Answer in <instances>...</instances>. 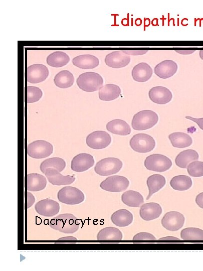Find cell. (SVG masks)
<instances>
[{
	"label": "cell",
	"instance_id": "cell-36",
	"mask_svg": "<svg viewBox=\"0 0 203 271\" xmlns=\"http://www.w3.org/2000/svg\"><path fill=\"white\" fill-rule=\"evenodd\" d=\"M188 174L193 177L203 176V162L194 161L187 166Z\"/></svg>",
	"mask_w": 203,
	"mask_h": 271
},
{
	"label": "cell",
	"instance_id": "cell-23",
	"mask_svg": "<svg viewBox=\"0 0 203 271\" xmlns=\"http://www.w3.org/2000/svg\"><path fill=\"white\" fill-rule=\"evenodd\" d=\"M106 129L110 132L120 136H127L131 133L130 125L124 120L115 119L109 121Z\"/></svg>",
	"mask_w": 203,
	"mask_h": 271
},
{
	"label": "cell",
	"instance_id": "cell-32",
	"mask_svg": "<svg viewBox=\"0 0 203 271\" xmlns=\"http://www.w3.org/2000/svg\"><path fill=\"white\" fill-rule=\"evenodd\" d=\"M97 238L98 240H121L122 233L116 227H106L99 231Z\"/></svg>",
	"mask_w": 203,
	"mask_h": 271
},
{
	"label": "cell",
	"instance_id": "cell-18",
	"mask_svg": "<svg viewBox=\"0 0 203 271\" xmlns=\"http://www.w3.org/2000/svg\"><path fill=\"white\" fill-rule=\"evenodd\" d=\"M45 174L49 182L53 185H69L75 180L73 176H64L54 168L47 169Z\"/></svg>",
	"mask_w": 203,
	"mask_h": 271
},
{
	"label": "cell",
	"instance_id": "cell-41",
	"mask_svg": "<svg viewBox=\"0 0 203 271\" xmlns=\"http://www.w3.org/2000/svg\"><path fill=\"white\" fill-rule=\"evenodd\" d=\"M35 201V198L33 195L29 192H27V208L31 207Z\"/></svg>",
	"mask_w": 203,
	"mask_h": 271
},
{
	"label": "cell",
	"instance_id": "cell-26",
	"mask_svg": "<svg viewBox=\"0 0 203 271\" xmlns=\"http://www.w3.org/2000/svg\"><path fill=\"white\" fill-rule=\"evenodd\" d=\"M165 183V178L161 175L156 174L150 176L146 180L149 190V194L146 199L148 200L153 194L163 188Z\"/></svg>",
	"mask_w": 203,
	"mask_h": 271
},
{
	"label": "cell",
	"instance_id": "cell-34",
	"mask_svg": "<svg viewBox=\"0 0 203 271\" xmlns=\"http://www.w3.org/2000/svg\"><path fill=\"white\" fill-rule=\"evenodd\" d=\"M65 167L66 162L63 159L54 157L43 161L40 166V169L41 172L45 174L48 168H54L59 172H61L65 169Z\"/></svg>",
	"mask_w": 203,
	"mask_h": 271
},
{
	"label": "cell",
	"instance_id": "cell-14",
	"mask_svg": "<svg viewBox=\"0 0 203 271\" xmlns=\"http://www.w3.org/2000/svg\"><path fill=\"white\" fill-rule=\"evenodd\" d=\"M105 64L113 68H122L130 62V57L122 51H115L108 54L105 58Z\"/></svg>",
	"mask_w": 203,
	"mask_h": 271
},
{
	"label": "cell",
	"instance_id": "cell-33",
	"mask_svg": "<svg viewBox=\"0 0 203 271\" xmlns=\"http://www.w3.org/2000/svg\"><path fill=\"white\" fill-rule=\"evenodd\" d=\"M170 186L175 190L185 191L191 188V179L186 175H178L173 177L170 181Z\"/></svg>",
	"mask_w": 203,
	"mask_h": 271
},
{
	"label": "cell",
	"instance_id": "cell-30",
	"mask_svg": "<svg viewBox=\"0 0 203 271\" xmlns=\"http://www.w3.org/2000/svg\"><path fill=\"white\" fill-rule=\"evenodd\" d=\"M70 61L69 56L64 52L55 51L49 54L47 57V63L55 68L66 65Z\"/></svg>",
	"mask_w": 203,
	"mask_h": 271
},
{
	"label": "cell",
	"instance_id": "cell-6",
	"mask_svg": "<svg viewBox=\"0 0 203 271\" xmlns=\"http://www.w3.org/2000/svg\"><path fill=\"white\" fill-rule=\"evenodd\" d=\"M172 161L166 156L154 154L147 157L144 162L145 167L148 170L163 172L169 170Z\"/></svg>",
	"mask_w": 203,
	"mask_h": 271
},
{
	"label": "cell",
	"instance_id": "cell-44",
	"mask_svg": "<svg viewBox=\"0 0 203 271\" xmlns=\"http://www.w3.org/2000/svg\"><path fill=\"white\" fill-rule=\"evenodd\" d=\"M176 52L183 54V55H187L193 53L194 50H176Z\"/></svg>",
	"mask_w": 203,
	"mask_h": 271
},
{
	"label": "cell",
	"instance_id": "cell-28",
	"mask_svg": "<svg viewBox=\"0 0 203 271\" xmlns=\"http://www.w3.org/2000/svg\"><path fill=\"white\" fill-rule=\"evenodd\" d=\"M168 139L173 147L184 148L189 147L192 143V138L188 134L175 132L170 133Z\"/></svg>",
	"mask_w": 203,
	"mask_h": 271
},
{
	"label": "cell",
	"instance_id": "cell-42",
	"mask_svg": "<svg viewBox=\"0 0 203 271\" xmlns=\"http://www.w3.org/2000/svg\"><path fill=\"white\" fill-rule=\"evenodd\" d=\"M196 204L201 208L203 209V192L198 194L195 198Z\"/></svg>",
	"mask_w": 203,
	"mask_h": 271
},
{
	"label": "cell",
	"instance_id": "cell-11",
	"mask_svg": "<svg viewBox=\"0 0 203 271\" xmlns=\"http://www.w3.org/2000/svg\"><path fill=\"white\" fill-rule=\"evenodd\" d=\"M185 218L183 214L177 211H172L166 213L162 218L161 223L166 229L176 231L183 225Z\"/></svg>",
	"mask_w": 203,
	"mask_h": 271
},
{
	"label": "cell",
	"instance_id": "cell-45",
	"mask_svg": "<svg viewBox=\"0 0 203 271\" xmlns=\"http://www.w3.org/2000/svg\"><path fill=\"white\" fill-rule=\"evenodd\" d=\"M58 240H77V238L73 236H66L64 237H61L58 239Z\"/></svg>",
	"mask_w": 203,
	"mask_h": 271
},
{
	"label": "cell",
	"instance_id": "cell-4",
	"mask_svg": "<svg viewBox=\"0 0 203 271\" xmlns=\"http://www.w3.org/2000/svg\"><path fill=\"white\" fill-rule=\"evenodd\" d=\"M122 166L123 163L119 159L109 157L98 161L95 165L94 171L100 176H107L118 173Z\"/></svg>",
	"mask_w": 203,
	"mask_h": 271
},
{
	"label": "cell",
	"instance_id": "cell-8",
	"mask_svg": "<svg viewBox=\"0 0 203 271\" xmlns=\"http://www.w3.org/2000/svg\"><path fill=\"white\" fill-rule=\"evenodd\" d=\"M52 145L44 140H37L28 145L27 147L28 155L34 159L46 158L53 153Z\"/></svg>",
	"mask_w": 203,
	"mask_h": 271
},
{
	"label": "cell",
	"instance_id": "cell-35",
	"mask_svg": "<svg viewBox=\"0 0 203 271\" xmlns=\"http://www.w3.org/2000/svg\"><path fill=\"white\" fill-rule=\"evenodd\" d=\"M180 237L184 240H203V230L196 227H187L180 232Z\"/></svg>",
	"mask_w": 203,
	"mask_h": 271
},
{
	"label": "cell",
	"instance_id": "cell-15",
	"mask_svg": "<svg viewBox=\"0 0 203 271\" xmlns=\"http://www.w3.org/2000/svg\"><path fill=\"white\" fill-rule=\"evenodd\" d=\"M94 164L93 157L89 154L81 153L75 156L71 161V168L77 172L88 170Z\"/></svg>",
	"mask_w": 203,
	"mask_h": 271
},
{
	"label": "cell",
	"instance_id": "cell-3",
	"mask_svg": "<svg viewBox=\"0 0 203 271\" xmlns=\"http://www.w3.org/2000/svg\"><path fill=\"white\" fill-rule=\"evenodd\" d=\"M77 86L86 92L99 90L103 84L102 77L95 72H86L81 74L76 80Z\"/></svg>",
	"mask_w": 203,
	"mask_h": 271
},
{
	"label": "cell",
	"instance_id": "cell-13",
	"mask_svg": "<svg viewBox=\"0 0 203 271\" xmlns=\"http://www.w3.org/2000/svg\"><path fill=\"white\" fill-rule=\"evenodd\" d=\"M36 211L40 215L52 217L60 210V205L56 201L47 198L38 201L35 206Z\"/></svg>",
	"mask_w": 203,
	"mask_h": 271
},
{
	"label": "cell",
	"instance_id": "cell-12",
	"mask_svg": "<svg viewBox=\"0 0 203 271\" xmlns=\"http://www.w3.org/2000/svg\"><path fill=\"white\" fill-rule=\"evenodd\" d=\"M49 75L48 68L42 64H34L27 68V81L38 83L44 81Z\"/></svg>",
	"mask_w": 203,
	"mask_h": 271
},
{
	"label": "cell",
	"instance_id": "cell-37",
	"mask_svg": "<svg viewBox=\"0 0 203 271\" xmlns=\"http://www.w3.org/2000/svg\"><path fill=\"white\" fill-rule=\"evenodd\" d=\"M43 92L40 88L36 86L27 87V102L33 103L39 101Z\"/></svg>",
	"mask_w": 203,
	"mask_h": 271
},
{
	"label": "cell",
	"instance_id": "cell-22",
	"mask_svg": "<svg viewBox=\"0 0 203 271\" xmlns=\"http://www.w3.org/2000/svg\"><path fill=\"white\" fill-rule=\"evenodd\" d=\"M121 93L119 86L108 83L102 86L99 90L98 95L100 100L111 101L118 98Z\"/></svg>",
	"mask_w": 203,
	"mask_h": 271
},
{
	"label": "cell",
	"instance_id": "cell-16",
	"mask_svg": "<svg viewBox=\"0 0 203 271\" xmlns=\"http://www.w3.org/2000/svg\"><path fill=\"white\" fill-rule=\"evenodd\" d=\"M150 99L158 104H165L172 98L171 92L163 86H155L151 88L148 92Z\"/></svg>",
	"mask_w": 203,
	"mask_h": 271
},
{
	"label": "cell",
	"instance_id": "cell-40",
	"mask_svg": "<svg viewBox=\"0 0 203 271\" xmlns=\"http://www.w3.org/2000/svg\"><path fill=\"white\" fill-rule=\"evenodd\" d=\"M185 118L189 119L195 122L199 126V127L203 130V117L202 118H194L189 116H186Z\"/></svg>",
	"mask_w": 203,
	"mask_h": 271
},
{
	"label": "cell",
	"instance_id": "cell-1",
	"mask_svg": "<svg viewBox=\"0 0 203 271\" xmlns=\"http://www.w3.org/2000/svg\"><path fill=\"white\" fill-rule=\"evenodd\" d=\"M49 225L53 229L64 233H74L78 230L80 223L74 215L65 213L52 218Z\"/></svg>",
	"mask_w": 203,
	"mask_h": 271
},
{
	"label": "cell",
	"instance_id": "cell-9",
	"mask_svg": "<svg viewBox=\"0 0 203 271\" xmlns=\"http://www.w3.org/2000/svg\"><path fill=\"white\" fill-rule=\"evenodd\" d=\"M129 185L128 179L122 176H110L100 184V188L104 190L112 192H120L125 190Z\"/></svg>",
	"mask_w": 203,
	"mask_h": 271
},
{
	"label": "cell",
	"instance_id": "cell-24",
	"mask_svg": "<svg viewBox=\"0 0 203 271\" xmlns=\"http://www.w3.org/2000/svg\"><path fill=\"white\" fill-rule=\"evenodd\" d=\"M113 224L119 227H125L130 225L133 221V215L126 209L116 211L111 216Z\"/></svg>",
	"mask_w": 203,
	"mask_h": 271
},
{
	"label": "cell",
	"instance_id": "cell-38",
	"mask_svg": "<svg viewBox=\"0 0 203 271\" xmlns=\"http://www.w3.org/2000/svg\"><path fill=\"white\" fill-rule=\"evenodd\" d=\"M133 240H155V236L148 232H140L135 234L133 237Z\"/></svg>",
	"mask_w": 203,
	"mask_h": 271
},
{
	"label": "cell",
	"instance_id": "cell-19",
	"mask_svg": "<svg viewBox=\"0 0 203 271\" xmlns=\"http://www.w3.org/2000/svg\"><path fill=\"white\" fill-rule=\"evenodd\" d=\"M162 211V208L159 204L150 202L141 206L139 215L143 220L150 221L159 217Z\"/></svg>",
	"mask_w": 203,
	"mask_h": 271
},
{
	"label": "cell",
	"instance_id": "cell-5",
	"mask_svg": "<svg viewBox=\"0 0 203 271\" xmlns=\"http://www.w3.org/2000/svg\"><path fill=\"white\" fill-rule=\"evenodd\" d=\"M129 145L135 152L145 153L152 151L155 147V141L146 133H137L130 140Z\"/></svg>",
	"mask_w": 203,
	"mask_h": 271
},
{
	"label": "cell",
	"instance_id": "cell-10",
	"mask_svg": "<svg viewBox=\"0 0 203 271\" xmlns=\"http://www.w3.org/2000/svg\"><path fill=\"white\" fill-rule=\"evenodd\" d=\"M111 142L110 135L102 130L95 131L89 134L86 138L87 146L93 149H103L108 147Z\"/></svg>",
	"mask_w": 203,
	"mask_h": 271
},
{
	"label": "cell",
	"instance_id": "cell-21",
	"mask_svg": "<svg viewBox=\"0 0 203 271\" xmlns=\"http://www.w3.org/2000/svg\"><path fill=\"white\" fill-rule=\"evenodd\" d=\"M74 65L82 69H93L99 64L98 58L90 54L80 55L72 60Z\"/></svg>",
	"mask_w": 203,
	"mask_h": 271
},
{
	"label": "cell",
	"instance_id": "cell-31",
	"mask_svg": "<svg viewBox=\"0 0 203 271\" xmlns=\"http://www.w3.org/2000/svg\"><path fill=\"white\" fill-rule=\"evenodd\" d=\"M54 82L55 84L60 88H67L73 85L74 78L69 71L62 70L55 75Z\"/></svg>",
	"mask_w": 203,
	"mask_h": 271
},
{
	"label": "cell",
	"instance_id": "cell-25",
	"mask_svg": "<svg viewBox=\"0 0 203 271\" xmlns=\"http://www.w3.org/2000/svg\"><path fill=\"white\" fill-rule=\"evenodd\" d=\"M47 180L45 176L37 173L29 174L27 176V190L29 191H39L45 189Z\"/></svg>",
	"mask_w": 203,
	"mask_h": 271
},
{
	"label": "cell",
	"instance_id": "cell-46",
	"mask_svg": "<svg viewBox=\"0 0 203 271\" xmlns=\"http://www.w3.org/2000/svg\"><path fill=\"white\" fill-rule=\"evenodd\" d=\"M199 54L200 58L203 60V50L199 51Z\"/></svg>",
	"mask_w": 203,
	"mask_h": 271
},
{
	"label": "cell",
	"instance_id": "cell-17",
	"mask_svg": "<svg viewBox=\"0 0 203 271\" xmlns=\"http://www.w3.org/2000/svg\"><path fill=\"white\" fill-rule=\"evenodd\" d=\"M178 69L177 63L171 60H164L157 64L154 68V73L163 79L172 77Z\"/></svg>",
	"mask_w": 203,
	"mask_h": 271
},
{
	"label": "cell",
	"instance_id": "cell-43",
	"mask_svg": "<svg viewBox=\"0 0 203 271\" xmlns=\"http://www.w3.org/2000/svg\"><path fill=\"white\" fill-rule=\"evenodd\" d=\"M160 240H179L180 239L172 236H165L159 239Z\"/></svg>",
	"mask_w": 203,
	"mask_h": 271
},
{
	"label": "cell",
	"instance_id": "cell-20",
	"mask_svg": "<svg viewBox=\"0 0 203 271\" xmlns=\"http://www.w3.org/2000/svg\"><path fill=\"white\" fill-rule=\"evenodd\" d=\"M152 73L153 70L151 66L145 62L136 64L131 72L133 80L139 82L148 81L151 77Z\"/></svg>",
	"mask_w": 203,
	"mask_h": 271
},
{
	"label": "cell",
	"instance_id": "cell-27",
	"mask_svg": "<svg viewBox=\"0 0 203 271\" xmlns=\"http://www.w3.org/2000/svg\"><path fill=\"white\" fill-rule=\"evenodd\" d=\"M198 154L196 151L187 149L180 152L176 156L175 163L178 167L186 168L190 162L198 160Z\"/></svg>",
	"mask_w": 203,
	"mask_h": 271
},
{
	"label": "cell",
	"instance_id": "cell-2",
	"mask_svg": "<svg viewBox=\"0 0 203 271\" xmlns=\"http://www.w3.org/2000/svg\"><path fill=\"white\" fill-rule=\"evenodd\" d=\"M158 121V116L151 110H143L135 114L131 122L132 127L136 130H144L154 126Z\"/></svg>",
	"mask_w": 203,
	"mask_h": 271
},
{
	"label": "cell",
	"instance_id": "cell-29",
	"mask_svg": "<svg viewBox=\"0 0 203 271\" xmlns=\"http://www.w3.org/2000/svg\"><path fill=\"white\" fill-rule=\"evenodd\" d=\"M121 200L124 204L129 207H139L144 203L142 195L134 190L124 192L122 194Z\"/></svg>",
	"mask_w": 203,
	"mask_h": 271
},
{
	"label": "cell",
	"instance_id": "cell-39",
	"mask_svg": "<svg viewBox=\"0 0 203 271\" xmlns=\"http://www.w3.org/2000/svg\"><path fill=\"white\" fill-rule=\"evenodd\" d=\"M122 51L129 55H140L145 54L147 50H122Z\"/></svg>",
	"mask_w": 203,
	"mask_h": 271
},
{
	"label": "cell",
	"instance_id": "cell-7",
	"mask_svg": "<svg viewBox=\"0 0 203 271\" xmlns=\"http://www.w3.org/2000/svg\"><path fill=\"white\" fill-rule=\"evenodd\" d=\"M57 198L60 202L64 204L76 205L82 203L85 196L80 189L72 186H66L58 191Z\"/></svg>",
	"mask_w": 203,
	"mask_h": 271
}]
</instances>
